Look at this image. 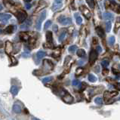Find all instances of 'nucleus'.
<instances>
[{"instance_id":"ddd939ff","label":"nucleus","mask_w":120,"mask_h":120,"mask_svg":"<svg viewBox=\"0 0 120 120\" xmlns=\"http://www.w3.org/2000/svg\"><path fill=\"white\" fill-rule=\"evenodd\" d=\"M30 25H31V20H27L26 22H24V23H22L21 26H20V28H21L22 30L28 29Z\"/></svg>"},{"instance_id":"4c0bfd02","label":"nucleus","mask_w":120,"mask_h":120,"mask_svg":"<svg viewBox=\"0 0 120 120\" xmlns=\"http://www.w3.org/2000/svg\"><path fill=\"white\" fill-rule=\"evenodd\" d=\"M87 86H88V85L85 83V82H82V90L83 91V90H85V88H87Z\"/></svg>"},{"instance_id":"f8f14e48","label":"nucleus","mask_w":120,"mask_h":120,"mask_svg":"<svg viewBox=\"0 0 120 120\" xmlns=\"http://www.w3.org/2000/svg\"><path fill=\"white\" fill-rule=\"evenodd\" d=\"M46 40L49 43H52L53 42V36H52V33L51 31H48L46 33Z\"/></svg>"},{"instance_id":"ea45409f","label":"nucleus","mask_w":120,"mask_h":120,"mask_svg":"<svg viewBox=\"0 0 120 120\" xmlns=\"http://www.w3.org/2000/svg\"><path fill=\"white\" fill-rule=\"evenodd\" d=\"M92 42H93V45H97L98 43V40L97 38H95V37H94L93 39H92Z\"/></svg>"},{"instance_id":"f3484780","label":"nucleus","mask_w":120,"mask_h":120,"mask_svg":"<svg viewBox=\"0 0 120 120\" xmlns=\"http://www.w3.org/2000/svg\"><path fill=\"white\" fill-rule=\"evenodd\" d=\"M36 56H37V57L39 58V59H42V58H43L45 56H46V53L45 52V51H38V52H37Z\"/></svg>"},{"instance_id":"39448f33","label":"nucleus","mask_w":120,"mask_h":120,"mask_svg":"<svg viewBox=\"0 0 120 120\" xmlns=\"http://www.w3.org/2000/svg\"><path fill=\"white\" fill-rule=\"evenodd\" d=\"M58 22H60L62 25H67L70 24L72 22V20L70 18H66L64 16H60V18H58Z\"/></svg>"},{"instance_id":"5fc2aeb1","label":"nucleus","mask_w":120,"mask_h":120,"mask_svg":"<svg viewBox=\"0 0 120 120\" xmlns=\"http://www.w3.org/2000/svg\"><path fill=\"white\" fill-rule=\"evenodd\" d=\"M2 42H0V48L2 47Z\"/></svg>"},{"instance_id":"a18cd8bd","label":"nucleus","mask_w":120,"mask_h":120,"mask_svg":"<svg viewBox=\"0 0 120 120\" xmlns=\"http://www.w3.org/2000/svg\"><path fill=\"white\" fill-rule=\"evenodd\" d=\"M57 28H58V27H57V25H54L53 26V30H54V32H57Z\"/></svg>"},{"instance_id":"2f4dec72","label":"nucleus","mask_w":120,"mask_h":120,"mask_svg":"<svg viewBox=\"0 0 120 120\" xmlns=\"http://www.w3.org/2000/svg\"><path fill=\"white\" fill-rule=\"evenodd\" d=\"M51 25V20H48V21L45 23V29H48Z\"/></svg>"},{"instance_id":"7c9ffc66","label":"nucleus","mask_w":120,"mask_h":120,"mask_svg":"<svg viewBox=\"0 0 120 120\" xmlns=\"http://www.w3.org/2000/svg\"><path fill=\"white\" fill-rule=\"evenodd\" d=\"M101 65H102V67H107L109 65V61H107V60H103L102 62H101Z\"/></svg>"},{"instance_id":"603ef678","label":"nucleus","mask_w":120,"mask_h":120,"mask_svg":"<svg viewBox=\"0 0 120 120\" xmlns=\"http://www.w3.org/2000/svg\"><path fill=\"white\" fill-rule=\"evenodd\" d=\"M2 8H3L2 5H0V11H2Z\"/></svg>"},{"instance_id":"aec40b11","label":"nucleus","mask_w":120,"mask_h":120,"mask_svg":"<svg viewBox=\"0 0 120 120\" xmlns=\"http://www.w3.org/2000/svg\"><path fill=\"white\" fill-rule=\"evenodd\" d=\"M76 54H77V55H78L79 57H85V50H83V49H79V50L77 51Z\"/></svg>"},{"instance_id":"7ed1b4c3","label":"nucleus","mask_w":120,"mask_h":120,"mask_svg":"<svg viewBox=\"0 0 120 120\" xmlns=\"http://www.w3.org/2000/svg\"><path fill=\"white\" fill-rule=\"evenodd\" d=\"M46 17V11H44L42 12V14H41L40 17L39 18V19L37 20V22H36V29L40 30H41V26H42V21L45 20V18Z\"/></svg>"},{"instance_id":"4be33fe9","label":"nucleus","mask_w":120,"mask_h":120,"mask_svg":"<svg viewBox=\"0 0 120 120\" xmlns=\"http://www.w3.org/2000/svg\"><path fill=\"white\" fill-rule=\"evenodd\" d=\"M111 22L110 21H107L106 22V30H107V32H109L111 30Z\"/></svg>"},{"instance_id":"dca6fc26","label":"nucleus","mask_w":120,"mask_h":120,"mask_svg":"<svg viewBox=\"0 0 120 120\" xmlns=\"http://www.w3.org/2000/svg\"><path fill=\"white\" fill-rule=\"evenodd\" d=\"M20 38L22 41H28L29 40V36L26 33H20Z\"/></svg>"},{"instance_id":"58836bf2","label":"nucleus","mask_w":120,"mask_h":120,"mask_svg":"<svg viewBox=\"0 0 120 120\" xmlns=\"http://www.w3.org/2000/svg\"><path fill=\"white\" fill-rule=\"evenodd\" d=\"M60 55V51H55L53 54H52V56L54 57H57Z\"/></svg>"},{"instance_id":"6e6552de","label":"nucleus","mask_w":120,"mask_h":120,"mask_svg":"<svg viewBox=\"0 0 120 120\" xmlns=\"http://www.w3.org/2000/svg\"><path fill=\"white\" fill-rule=\"evenodd\" d=\"M80 9H81V11L82 12V14H83V15L86 18L89 19L91 18V11H89V10L86 8V7H85V6H81L80 7Z\"/></svg>"},{"instance_id":"3c124183","label":"nucleus","mask_w":120,"mask_h":120,"mask_svg":"<svg viewBox=\"0 0 120 120\" xmlns=\"http://www.w3.org/2000/svg\"><path fill=\"white\" fill-rule=\"evenodd\" d=\"M32 120H39V119H36V118H35V117H33V118H32Z\"/></svg>"},{"instance_id":"c9c22d12","label":"nucleus","mask_w":120,"mask_h":120,"mask_svg":"<svg viewBox=\"0 0 120 120\" xmlns=\"http://www.w3.org/2000/svg\"><path fill=\"white\" fill-rule=\"evenodd\" d=\"M102 73H103V75H104V76H107V75L109 73V70L108 69H104L102 70Z\"/></svg>"},{"instance_id":"b1692460","label":"nucleus","mask_w":120,"mask_h":120,"mask_svg":"<svg viewBox=\"0 0 120 120\" xmlns=\"http://www.w3.org/2000/svg\"><path fill=\"white\" fill-rule=\"evenodd\" d=\"M88 80L90 82H96V80H97V78H96L94 75L89 74L88 75Z\"/></svg>"},{"instance_id":"0eeeda50","label":"nucleus","mask_w":120,"mask_h":120,"mask_svg":"<svg viewBox=\"0 0 120 120\" xmlns=\"http://www.w3.org/2000/svg\"><path fill=\"white\" fill-rule=\"evenodd\" d=\"M63 100L64 102L67 103V104H70V103H72L73 101V98L72 97L69 93H67V92L65 91L64 95L63 96Z\"/></svg>"},{"instance_id":"9d476101","label":"nucleus","mask_w":120,"mask_h":120,"mask_svg":"<svg viewBox=\"0 0 120 120\" xmlns=\"http://www.w3.org/2000/svg\"><path fill=\"white\" fill-rule=\"evenodd\" d=\"M11 18V15L9 14H0V20L3 23H6L8 20Z\"/></svg>"},{"instance_id":"c85d7f7f","label":"nucleus","mask_w":120,"mask_h":120,"mask_svg":"<svg viewBox=\"0 0 120 120\" xmlns=\"http://www.w3.org/2000/svg\"><path fill=\"white\" fill-rule=\"evenodd\" d=\"M76 23L78 25H80L81 23H82V18L81 17H76Z\"/></svg>"},{"instance_id":"79ce46f5","label":"nucleus","mask_w":120,"mask_h":120,"mask_svg":"<svg viewBox=\"0 0 120 120\" xmlns=\"http://www.w3.org/2000/svg\"><path fill=\"white\" fill-rule=\"evenodd\" d=\"M112 73H113L114 74H116V75H118L119 73V71L117 70H116V69H112Z\"/></svg>"},{"instance_id":"393cba45","label":"nucleus","mask_w":120,"mask_h":120,"mask_svg":"<svg viewBox=\"0 0 120 120\" xmlns=\"http://www.w3.org/2000/svg\"><path fill=\"white\" fill-rule=\"evenodd\" d=\"M86 2L88 4V5L90 6L91 8H94V0H86Z\"/></svg>"},{"instance_id":"a19ab883","label":"nucleus","mask_w":120,"mask_h":120,"mask_svg":"<svg viewBox=\"0 0 120 120\" xmlns=\"http://www.w3.org/2000/svg\"><path fill=\"white\" fill-rule=\"evenodd\" d=\"M11 60H12V64H18V60H17L15 57H11Z\"/></svg>"},{"instance_id":"4468645a","label":"nucleus","mask_w":120,"mask_h":120,"mask_svg":"<svg viewBox=\"0 0 120 120\" xmlns=\"http://www.w3.org/2000/svg\"><path fill=\"white\" fill-rule=\"evenodd\" d=\"M104 19L107 20H113V16H112L111 13H109V12H105L104 14Z\"/></svg>"},{"instance_id":"412c9836","label":"nucleus","mask_w":120,"mask_h":120,"mask_svg":"<svg viewBox=\"0 0 120 120\" xmlns=\"http://www.w3.org/2000/svg\"><path fill=\"white\" fill-rule=\"evenodd\" d=\"M20 49V44H17L16 45L13 46V51L14 53H18Z\"/></svg>"},{"instance_id":"5701e85b","label":"nucleus","mask_w":120,"mask_h":120,"mask_svg":"<svg viewBox=\"0 0 120 120\" xmlns=\"http://www.w3.org/2000/svg\"><path fill=\"white\" fill-rule=\"evenodd\" d=\"M66 30H64V31H63L62 33H60V36H59V41L60 42H62V41L64 39V38H65V36H66Z\"/></svg>"},{"instance_id":"f03ea898","label":"nucleus","mask_w":120,"mask_h":120,"mask_svg":"<svg viewBox=\"0 0 120 120\" xmlns=\"http://www.w3.org/2000/svg\"><path fill=\"white\" fill-rule=\"evenodd\" d=\"M118 94V92L117 91H105L104 94V98L105 101H109L112 98L116 97V95Z\"/></svg>"},{"instance_id":"09e8293b","label":"nucleus","mask_w":120,"mask_h":120,"mask_svg":"<svg viewBox=\"0 0 120 120\" xmlns=\"http://www.w3.org/2000/svg\"><path fill=\"white\" fill-rule=\"evenodd\" d=\"M29 54H30L29 52H26V53L24 52V53L23 54V57H28V56H29Z\"/></svg>"},{"instance_id":"bb28decb","label":"nucleus","mask_w":120,"mask_h":120,"mask_svg":"<svg viewBox=\"0 0 120 120\" xmlns=\"http://www.w3.org/2000/svg\"><path fill=\"white\" fill-rule=\"evenodd\" d=\"M95 103L98 105H101L103 104V100L101 98H96L95 100H94Z\"/></svg>"},{"instance_id":"20e7f679","label":"nucleus","mask_w":120,"mask_h":120,"mask_svg":"<svg viewBox=\"0 0 120 120\" xmlns=\"http://www.w3.org/2000/svg\"><path fill=\"white\" fill-rule=\"evenodd\" d=\"M97 58H98V52L94 50H91L90 54H89V64L91 65H93Z\"/></svg>"},{"instance_id":"49530a36","label":"nucleus","mask_w":120,"mask_h":120,"mask_svg":"<svg viewBox=\"0 0 120 120\" xmlns=\"http://www.w3.org/2000/svg\"><path fill=\"white\" fill-rule=\"evenodd\" d=\"M30 7H31V4H30V3H26V8L27 9H30Z\"/></svg>"},{"instance_id":"e433bc0d","label":"nucleus","mask_w":120,"mask_h":120,"mask_svg":"<svg viewBox=\"0 0 120 120\" xmlns=\"http://www.w3.org/2000/svg\"><path fill=\"white\" fill-rule=\"evenodd\" d=\"M119 27H120V22H116L115 24V32H116V30H117Z\"/></svg>"},{"instance_id":"1a4fd4ad","label":"nucleus","mask_w":120,"mask_h":120,"mask_svg":"<svg viewBox=\"0 0 120 120\" xmlns=\"http://www.w3.org/2000/svg\"><path fill=\"white\" fill-rule=\"evenodd\" d=\"M5 52L7 54H10L13 52V45L10 41H7L5 42Z\"/></svg>"},{"instance_id":"8fccbe9b","label":"nucleus","mask_w":120,"mask_h":120,"mask_svg":"<svg viewBox=\"0 0 120 120\" xmlns=\"http://www.w3.org/2000/svg\"><path fill=\"white\" fill-rule=\"evenodd\" d=\"M116 79H120V73L118 74V76H117V77H116Z\"/></svg>"},{"instance_id":"9b49d317","label":"nucleus","mask_w":120,"mask_h":120,"mask_svg":"<svg viewBox=\"0 0 120 120\" xmlns=\"http://www.w3.org/2000/svg\"><path fill=\"white\" fill-rule=\"evenodd\" d=\"M96 33H97V34L101 38H103V39L105 38V33L101 27H97V28H96Z\"/></svg>"},{"instance_id":"72a5a7b5","label":"nucleus","mask_w":120,"mask_h":120,"mask_svg":"<svg viewBox=\"0 0 120 120\" xmlns=\"http://www.w3.org/2000/svg\"><path fill=\"white\" fill-rule=\"evenodd\" d=\"M73 85H74V86H78V85H80V82L79 80H73Z\"/></svg>"},{"instance_id":"a211bd4d","label":"nucleus","mask_w":120,"mask_h":120,"mask_svg":"<svg viewBox=\"0 0 120 120\" xmlns=\"http://www.w3.org/2000/svg\"><path fill=\"white\" fill-rule=\"evenodd\" d=\"M18 91H19V88L17 86H15V85L12 86L11 88V94L13 95H16L18 93Z\"/></svg>"},{"instance_id":"864d4df0","label":"nucleus","mask_w":120,"mask_h":120,"mask_svg":"<svg viewBox=\"0 0 120 120\" xmlns=\"http://www.w3.org/2000/svg\"><path fill=\"white\" fill-rule=\"evenodd\" d=\"M24 1L26 2H31V0H24Z\"/></svg>"},{"instance_id":"4d7b16f0","label":"nucleus","mask_w":120,"mask_h":120,"mask_svg":"<svg viewBox=\"0 0 120 120\" xmlns=\"http://www.w3.org/2000/svg\"><path fill=\"white\" fill-rule=\"evenodd\" d=\"M119 69H120V64L119 65Z\"/></svg>"},{"instance_id":"cd10ccee","label":"nucleus","mask_w":120,"mask_h":120,"mask_svg":"<svg viewBox=\"0 0 120 120\" xmlns=\"http://www.w3.org/2000/svg\"><path fill=\"white\" fill-rule=\"evenodd\" d=\"M82 73H83V69L82 67H79L76 71V76H80Z\"/></svg>"},{"instance_id":"f704fd0d","label":"nucleus","mask_w":120,"mask_h":120,"mask_svg":"<svg viewBox=\"0 0 120 120\" xmlns=\"http://www.w3.org/2000/svg\"><path fill=\"white\" fill-rule=\"evenodd\" d=\"M110 4H111V2H109V0H106L105 1V7L107 8H108L109 6H110Z\"/></svg>"},{"instance_id":"2eb2a0df","label":"nucleus","mask_w":120,"mask_h":120,"mask_svg":"<svg viewBox=\"0 0 120 120\" xmlns=\"http://www.w3.org/2000/svg\"><path fill=\"white\" fill-rule=\"evenodd\" d=\"M14 31V26L13 25H10V26H8L5 29V33H7V34H11Z\"/></svg>"},{"instance_id":"f257e3e1","label":"nucleus","mask_w":120,"mask_h":120,"mask_svg":"<svg viewBox=\"0 0 120 120\" xmlns=\"http://www.w3.org/2000/svg\"><path fill=\"white\" fill-rule=\"evenodd\" d=\"M26 13L24 11H22V10H19V11L16 13V17L18 20L19 23H22L24 22V20L26 18Z\"/></svg>"},{"instance_id":"de8ad7c7","label":"nucleus","mask_w":120,"mask_h":120,"mask_svg":"<svg viewBox=\"0 0 120 120\" xmlns=\"http://www.w3.org/2000/svg\"><path fill=\"white\" fill-rule=\"evenodd\" d=\"M116 88L118 89L119 91H120V83H117L116 85Z\"/></svg>"},{"instance_id":"c756f323","label":"nucleus","mask_w":120,"mask_h":120,"mask_svg":"<svg viewBox=\"0 0 120 120\" xmlns=\"http://www.w3.org/2000/svg\"><path fill=\"white\" fill-rule=\"evenodd\" d=\"M76 50V45H72L69 48V51L70 52H74Z\"/></svg>"},{"instance_id":"423d86ee","label":"nucleus","mask_w":120,"mask_h":120,"mask_svg":"<svg viewBox=\"0 0 120 120\" xmlns=\"http://www.w3.org/2000/svg\"><path fill=\"white\" fill-rule=\"evenodd\" d=\"M63 5V0H54V2L52 5V11H55L60 9Z\"/></svg>"},{"instance_id":"37998d69","label":"nucleus","mask_w":120,"mask_h":120,"mask_svg":"<svg viewBox=\"0 0 120 120\" xmlns=\"http://www.w3.org/2000/svg\"><path fill=\"white\" fill-rule=\"evenodd\" d=\"M70 58H71V57H70V56H68V57H67V58H66V60H65V62H64V64L66 65L67 64V63L70 60Z\"/></svg>"},{"instance_id":"6ab92c4d","label":"nucleus","mask_w":120,"mask_h":120,"mask_svg":"<svg viewBox=\"0 0 120 120\" xmlns=\"http://www.w3.org/2000/svg\"><path fill=\"white\" fill-rule=\"evenodd\" d=\"M13 110L14 112H15L16 113H20L21 112V109H20V107L18 104H15L13 106Z\"/></svg>"},{"instance_id":"6e6d98bb","label":"nucleus","mask_w":120,"mask_h":120,"mask_svg":"<svg viewBox=\"0 0 120 120\" xmlns=\"http://www.w3.org/2000/svg\"><path fill=\"white\" fill-rule=\"evenodd\" d=\"M2 33V30H1V29H0V33Z\"/></svg>"},{"instance_id":"473e14b6","label":"nucleus","mask_w":120,"mask_h":120,"mask_svg":"<svg viewBox=\"0 0 120 120\" xmlns=\"http://www.w3.org/2000/svg\"><path fill=\"white\" fill-rule=\"evenodd\" d=\"M52 80V78L51 77H47V78H45L44 79L42 80V82H44V83H46V82H49L50 81Z\"/></svg>"},{"instance_id":"a878e982","label":"nucleus","mask_w":120,"mask_h":120,"mask_svg":"<svg viewBox=\"0 0 120 120\" xmlns=\"http://www.w3.org/2000/svg\"><path fill=\"white\" fill-rule=\"evenodd\" d=\"M108 42L109 44V45H112L115 43V37L114 36H110L108 39Z\"/></svg>"},{"instance_id":"c03bdc74","label":"nucleus","mask_w":120,"mask_h":120,"mask_svg":"<svg viewBox=\"0 0 120 120\" xmlns=\"http://www.w3.org/2000/svg\"><path fill=\"white\" fill-rule=\"evenodd\" d=\"M102 51V49L101 46H97V51L98 52H101Z\"/></svg>"}]
</instances>
